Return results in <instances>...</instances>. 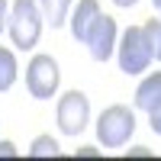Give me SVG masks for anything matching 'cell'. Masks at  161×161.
Instances as JSON below:
<instances>
[{"label": "cell", "instance_id": "6da1fadb", "mask_svg": "<svg viewBox=\"0 0 161 161\" xmlns=\"http://www.w3.org/2000/svg\"><path fill=\"white\" fill-rule=\"evenodd\" d=\"M42 23H45V16L36 0H13L10 16H7V32L16 48H23V52L32 48L42 36Z\"/></svg>", "mask_w": 161, "mask_h": 161}, {"label": "cell", "instance_id": "7a4b0ae2", "mask_svg": "<svg viewBox=\"0 0 161 161\" xmlns=\"http://www.w3.org/2000/svg\"><path fill=\"white\" fill-rule=\"evenodd\" d=\"M132 132H136V113L129 110V106L116 103V106H106L97 119V139L103 148H119V145H126L132 139Z\"/></svg>", "mask_w": 161, "mask_h": 161}, {"label": "cell", "instance_id": "3957f363", "mask_svg": "<svg viewBox=\"0 0 161 161\" xmlns=\"http://www.w3.org/2000/svg\"><path fill=\"white\" fill-rule=\"evenodd\" d=\"M116 58H119V71H126V74L148 71L152 52H148L142 26H129V29L123 32V39H119V45H116Z\"/></svg>", "mask_w": 161, "mask_h": 161}, {"label": "cell", "instance_id": "277c9868", "mask_svg": "<svg viewBox=\"0 0 161 161\" xmlns=\"http://www.w3.org/2000/svg\"><path fill=\"white\" fill-rule=\"evenodd\" d=\"M58 61L52 55H32V61L26 64V87L36 100H52L58 90Z\"/></svg>", "mask_w": 161, "mask_h": 161}, {"label": "cell", "instance_id": "5b68a950", "mask_svg": "<svg viewBox=\"0 0 161 161\" xmlns=\"http://www.w3.org/2000/svg\"><path fill=\"white\" fill-rule=\"evenodd\" d=\"M55 119H58V129L64 136H80V132L87 129V123H90V100H87V93H80V90L61 93Z\"/></svg>", "mask_w": 161, "mask_h": 161}, {"label": "cell", "instance_id": "8992f818", "mask_svg": "<svg viewBox=\"0 0 161 161\" xmlns=\"http://www.w3.org/2000/svg\"><path fill=\"white\" fill-rule=\"evenodd\" d=\"M116 36H119L116 32V19L106 16V13H100V16L93 19L87 39H84V45L90 48V58L93 61H106L116 52Z\"/></svg>", "mask_w": 161, "mask_h": 161}, {"label": "cell", "instance_id": "52a82bcc", "mask_svg": "<svg viewBox=\"0 0 161 161\" xmlns=\"http://www.w3.org/2000/svg\"><path fill=\"white\" fill-rule=\"evenodd\" d=\"M97 16H100V3H97V0H77V7L71 10V16H68L71 36L77 39V42L87 39V32H90V26H93Z\"/></svg>", "mask_w": 161, "mask_h": 161}, {"label": "cell", "instance_id": "ba28073f", "mask_svg": "<svg viewBox=\"0 0 161 161\" xmlns=\"http://www.w3.org/2000/svg\"><path fill=\"white\" fill-rule=\"evenodd\" d=\"M136 106L145 110V113H152L155 106H161V71L148 74V77L136 87Z\"/></svg>", "mask_w": 161, "mask_h": 161}, {"label": "cell", "instance_id": "9c48e42d", "mask_svg": "<svg viewBox=\"0 0 161 161\" xmlns=\"http://www.w3.org/2000/svg\"><path fill=\"white\" fill-rule=\"evenodd\" d=\"M36 3H39V10H42L45 23L52 26V29H58V26H64V23H68L74 0H36Z\"/></svg>", "mask_w": 161, "mask_h": 161}, {"label": "cell", "instance_id": "30bf717a", "mask_svg": "<svg viewBox=\"0 0 161 161\" xmlns=\"http://www.w3.org/2000/svg\"><path fill=\"white\" fill-rule=\"evenodd\" d=\"M16 74H19V64H16V55H13L10 48L0 45V93L10 90L16 84Z\"/></svg>", "mask_w": 161, "mask_h": 161}, {"label": "cell", "instance_id": "8fae6325", "mask_svg": "<svg viewBox=\"0 0 161 161\" xmlns=\"http://www.w3.org/2000/svg\"><path fill=\"white\" fill-rule=\"evenodd\" d=\"M26 155H29V158H58L61 148H58V142L52 139V136H36Z\"/></svg>", "mask_w": 161, "mask_h": 161}, {"label": "cell", "instance_id": "7c38bea8", "mask_svg": "<svg viewBox=\"0 0 161 161\" xmlns=\"http://www.w3.org/2000/svg\"><path fill=\"white\" fill-rule=\"evenodd\" d=\"M142 32H145V42H148L152 58L161 61V19H148V23L142 26Z\"/></svg>", "mask_w": 161, "mask_h": 161}, {"label": "cell", "instance_id": "4fadbf2b", "mask_svg": "<svg viewBox=\"0 0 161 161\" xmlns=\"http://www.w3.org/2000/svg\"><path fill=\"white\" fill-rule=\"evenodd\" d=\"M148 123H152V132L161 136V106H155V110L148 113Z\"/></svg>", "mask_w": 161, "mask_h": 161}, {"label": "cell", "instance_id": "5bb4252c", "mask_svg": "<svg viewBox=\"0 0 161 161\" xmlns=\"http://www.w3.org/2000/svg\"><path fill=\"white\" fill-rule=\"evenodd\" d=\"M19 152H16V145L13 142H0V158H16Z\"/></svg>", "mask_w": 161, "mask_h": 161}, {"label": "cell", "instance_id": "9a60e30c", "mask_svg": "<svg viewBox=\"0 0 161 161\" xmlns=\"http://www.w3.org/2000/svg\"><path fill=\"white\" fill-rule=\"evenodd\" d=\"M7 16H10V7H7V0H0V36L7 32Z\"/></svg>", "mask_w": 161, "mask_h": 161}, {"label": "cell", "instance_id": "2e32d148", "mask_svg": "<svg viewBox=\"0 0 161 161\" xmlns=\"http://www.w3.org/2000/svg\"><path fill=\"white\" fill-rule=\"evenodd\" d=\"M77 155H80V158H100V152H97V148H90V145H84Z\"/></svg>", "mask_w": 161, "mask_h": 161}, {"label": "cell", "instance_id": "e0dca14e", "mask_svg": "<svg viewBox=\"0 0 161 161\" xmlns=\"http://www.w3.org/2000/svg\"><path fill=\"white\" fill-rule=\"evenodd\" d=\"M129 158H152V152H148V148H142V145H139V148H132V152H129Z\"/></svg>", "mask_w": 161, "mask_h": 161}, {"label": "cell", "instance_id": "ac0fdd59", "mask_svg": "<svg viewBox=\"0 0 161 161\" xmlns=\"http://www.w3.org/2000/svg\"><path fill=\"white\" fill-rule=\"evenodd\" d=\"M113 3H116V7H136L139 0H113Z\"/></svg>", "mask_w": 161, "mask_h": 161}, {"label": "cell", "instance_id": "d6986e66", "mask_svg": "<svg viewBox=\"0 0 161 161\" xmlns=\"http://www.w3.org/2000/svg\"><path fill=\"white\" fill-rule=\"evenodd\" d=\"M152 3H155V10H158V13H161V0H152Z\"/></svg>", "mask_w": 161, "mask_h": 161}]
</instances>
